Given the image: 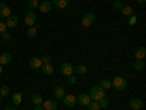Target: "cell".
<instances>
[{
    "mask_svg": "<svg viewBox=\"0 0 146 110\" xmlns=\"http://www.w3.org/2000/svg\"><path fill=\"white\" fill-rule=\"evenodd\" d=\"M2 37H3V40H5V41H10V40H12V35H10L9 32H3Z\"/></svg>",
    "mask_w": 146,
    "mask_h": 110,
    "instance_id": "obj_32",
    "label": "cell"
},
{
    "mask_svg": "<svg viewBox=\"0 0 146 110\" xmlns=\"http://www.w3.org/2000/svg\"><path fill=\"white\" fill-rule=\"evenodd\" d=\"M53 93H54V95L57 97V99H63V97L66 95V91H64L63 87H56Z\"/></svg>",
    "mask_w": 146,
    "mask_h": 110,
    "instance_id": "obj_21",
    "label": "cell"
},
{
    "mask_svg": "<svg viewBox=\"0 0 146 110\" xmlns=\"http://www.w3.org/2000/svg\"><path fill=\"white\" fill-rule=\"evenodd\" d=\"M10 15H12L10 13V7L7 5H5V3H0V16H2V18H7Z\"/></svg>",
    "mask_w": 146,
    "mask_h": 110,
    "instance_id": "obj_14",
    "label": "cell"
},
{
    "mask_svg": "<svg viewBox=\"0 0 146 110\" xmlns=\"http://www.w3.org/2000/svg\"><path fill=\"white\" fill-rule=\"evenodd\" d=\"M129 107L130 109H133V110H140V109H143V101L140 100V99H131V100H129Z\"/></svg>",
    "mask_w": 146,
    "mask_h": 110,
    "instance_id": "obj_7",
    "label": "cell"
},
{
    "mask_svg": "<svg viewBox=\"0 0 146 110\" xmlns=\"http://www.w3.org/2000/svg\"><path fill=\"white\" fill-rule=\"evenodd\" d=\"M22 99H23V94L22 93H15L13 95H12V103L18 106V104H21Z\"/></svg>",
    "mask_w": 146,
    "mask_h": 110,
    "instance_id": "obj_20",
    "label": "cell"
},
{
    "mask_svg": "<svg viewBox=\"0 0 146 110\" xmlns=\"http://www.w3.org/2000/svg\"><path fill=\"white\" fill-rule=\"evenodd\" d=\"M40 69L42 70L44 75H51V73L54 72V68H53L51 63H42V66H41Z\"/></svg>",
    "mask_w": 146,
    "mask_h": 110,
    "instance_id": "obj_15",
    "label": "cell"
},
{
    "mask_svg": "<svg viewBox=\"0 0 146 110\" xmlns=\"http://www.w3.org/2000/svg\"><path fill=\"white\" fill-rule=\"evenodd\" d=\"M98 103H100V107H104V109L110 106V101H108V100L105 99V97H104V99H101V100H100Z\"/></svg>",
    "mask_w": 146,
    "mask_h": 110,
    "instance_id": "obj_29",
    "label": "cell"
},
{
    "mask_svg": "<svg viewBox=\"0 0 146 110\" xmlns=\"http://www.w3.org/2000/svg\"><path fill=\"white\" fill-rule=\"evenodd\" d=\"M40 10L42 12V13H50V12L53 10V3L51 2H47V0H44L42 3H40Z\"/></svg>",
    "mask_w": 146,
    "mask_h": 110,
    "instance_id": "obj_10",
    "label": "cell"
},
{
    "mask_svg": "<svg viewBox=\"0 0 146 110\" xmlns=\"http://www.w3.org/2000/svg\"><path fill=\"white\" fill-rule=\"evenodd\" d=\"M27 35L29 37V38H35V37H36V28L29 27V30L27 31Z\"/></svg>",
    "mask_w": 146,
    "mask_h": 110,
    "instance_id": "obj_26",
    "label": "cell"
},
{
    "mask_svg": "<svg viewBox=\"0 0 146 110\" xmlns=\"http://www.w3.org/2000/svg\"><path fill=\"white\" fill-rule=\"evenodd\" d=\"M53 6H56L57 9H66L69 6V0H53Z\"/></svg>",
    "mask_w": 146,
    "mask_h": 110,
    "instance_id": "obj_16",
    "label": "cell"
},
{
    "mask_svg": "<svg viewBox=\"0 0 146 110\" xmlns=\"http://www.w3.org/2000/svg\"><path fill=\"white\" fill-rule=\"evenodd\" d=\"M40 59H41L42 63H50V56H48V54H44V56H41Z\"/></svg>",
    "mask_w": 146,
    "mask_h": 110,
    "instance_id": "obj_31",
    "label": "cell"
},
{
    "mask_svg": "<svg viewBox=\"0 0 146 110\" xmlns=\"http://www.w3.org/2000/svg\"><path fill=\"white\" fill-rule=\"evenodd\" d=\"M88 109H89V110H100L101 107H100V103H98V101L91 100V103L88 104Z\"/></svg>",
    "mask_w": 146,
    "mask_h": 110,
    "instance_id": "obj_24",
    "label": "cell"
},
{
    "mask_svg": "<svg viewBox=\"0 0 146 110\" xmlns=\"http://www.w3.org/2000/svg\"><path fill=\"white\" fill-rule=\"evenodd\" d=\"M0 100H2V95H0Z\"/></svg>",
    "mask_w": 146,
    "mask_h": 110,
    "instance_id": "obj_40",
    "label": "cell"
},
{
    "mask_svg": "<svg viewBox=\"0 0 146 110\" xmlns=\"http://www.w3.org/2000/svg\"><path fill=\"white\" fill-rule=\"evenodd\" d=\"M76 101H78L80 106H88V104L91 103V97H89V94L82 93V94H79V95L76 97Z\"/></svg>",
    "mask_w": 146,
    "mask_h": 110,
    "instance_id": "obj_6",
    "label": "cell"
},
{
    "mask_svg": "<svg viewBox=\"0 0 146 110\" xmlns=\"http://www.w3.org/2000/svg\"><path fill=\"white\" fill-rule=\"evenodd\" d=\"M111 87H114L117 91H123V90H126V87H127V81H126L123 76H115V78L111 81Z\"/></svg>",
    "mask_w": 146,
    "mask_h": 110,
    "instance_id": "obj_2",
    "label": "cell"
},
{
    "mask_svg": "<svg viewBox=\"0 0 146 110\" xmlns=\"http://www.w3.org/2000/svg\"><path fill=\"white\" fill-rule=\"evenodd\" d=\"M114 7L115 9H123V3L121 2H114Z\"/></svg>",
    "mask_w": 146,
    "mask_h": 110,
    "instance_id": "obj_35",
    "label": "cell"
},
{
    "mask_svg": "<svg viewBox=\"0 0 146 110\" xmlns=\"http://www.w3.org/2000/svg\"><path fill=\"white\" fill-rule=\"evenodd\" d=\"M100 87H101L102 90H110V88H111V81L107 79V78L101 79V82H100Z\"/></svg>",
    "mask_w": 146,
    "mask_h": 110,
    "instance_id": "obj_22",
    "label": "cell"
},
{
    "mask_svg": "<svg viewBox=\"0 0 146 110\" xmlns=\"http://www.w3.org/2000/svg\"><path fill=\"white\" fill-rule=\"evenodd\" d=\"M6 30H7V27H6V23H5L3 21H0V34H3V32H6Z\"/></svg>",
    "mask_w": 146,
    "mask_h": 110,
    "instance_id": "obj_30",
    "label": "cell"
},
{
    "mask_svg": "<svg viewBox=\"0 0 146 110\" xmlns=\"http://www.w3.org/2000/svg\"><path fill=\"white\" fill-rule=\"evenodd\" d=\"M67 81H69L70 84H76V82H78V79H76L75 75H69V76H67Z\"/></svg>",
    "mask_w": 146,
    "mask_h": 110,
    "instance_id": "obj_33",
    "label": "cell"
},
{
    "mask_svg": "<svg viewBox=\"0 0 146 110\" xmlns=\"http://www.w3.org/2000/svg\"><path fill=\"white\" fill-rule=\"evenodd\" d=\"M3 110H16V109H15V107H5Z\"/></svg>",
    "mask_w": 146,
    "mask_h": 110,
    "instance_id": "obj_37",
    "label": "cell"
},
{
    "mask_svg": "<svg viewBox=\"0 0 146 110\" xmlns=\"http://www.w3.org/2000/svg\"><path fill=\"white\" fill-rule=\"evenodd\" d=\"M28 5H29L31 10H32V9H36V7L40 6V3H38V0H29V2H28Z\"/></svg>",
    "mask_w": 146,
    "mask_h": 110,
    "instance_id": "obj_27",
    "label": "cell"
},
{
    "mask_svg": "<svg viewBox=\"0 0 146 110\" xmlns=\"http://www.w3.org/2000/svg\"><path fill=\"white\" fill-rule=\"evenodd\" d=\"M12 62V54L10 53H2L0 54V65L2 66H6V65H9Z\"/></svg>",
    "mask_w": 146,
    "mask_h": 110,
    "instance_id": "obj_11",
    "label": "cell"
},
{
    "mask_svg": "<svg viewBox=\"0 0 146 110\" xmlns=\"http://www.w3.org/2000/svg\"><path fill=\"white\" fill-rule=\"evenodd\" d=\"M60 72H62L64 76H69V75H72V73H73V66L69 62H64L62 66H60Z\"/></svg>",
    "mask_w": 146,
    "mask_h": 110,
    "instance_id": "obj_9",
    "label": "cell"
},
{
    "mask_svg": "<svg viewBox=\"0 0 146 110\" xmlns=\"http://www.w3.org/2000/svg\"><path fill=\"white\" fill-rule=\"evenodd\" d=\"M73 72H76L78 75H85L88 72V68L85 65H78V66H73Z\"/></svg>",
    "mask_w": 146,
    "mask_h": 110,
    "instance_id": "obj_18",
    "label": "cell"
},
{
    "mask_svg": "<svg viewBox=\"0 0 146 110\" xmlns=\"http://www.w3.org/2000/svg\"><path fill=\"white\" fill-rule=\"evenodd\" d=\"M136 21H137V18H136L135 15H131V16H130V19H129V23H130V25H135Z\"/></svg>",
    "mask_w": 146,
    "mask_h": 110,
    "instance_id": "obj_34",
    "label": "cell"
},
{
    "mask_svg": "<svg viewBox=\"0 0 146 110\" xmlns=\"http://www.w3.org/2000/svg\"><path fill=\"white\" fill-rule=\"evenodd\" d=\"M2 72H3V68H2V65H0V75H2Z\"/></svg>",
    "mask_w": 146,
    "mask_h": 110,
    "instance_id": "obj_39",
    "label": "cell"
},
{
    "mask_svg": "<svg viewBox=\"0 0 146 110\" xmlns=\"http://www.w3.org/2000/svg\"><path fill=\"white\" fill-rule=\"evenodd\" d=\"M34 110H44V107H42V106H35Z\"/></svg>",
    "mask_w": 146,
    "mask_h": 110,
    "instance_id": "obj_36",
    "label": "cell"
},
{
    "mask_svg": "<svg viewBox=\"0 0 146 110\" xmlns=\"http://www.w3.org/2000/svg\"><path fill=\"white\" fill-rule=\"evenodd\" d=\"M135 69L136 70H143L145 69V62H143V60H136V63H135Z\"/></svg>",
    "mask_w": 146,
    "mask_h": 110,
    "instance_id": "obj_25",
    "label": "cell"
},
{
    "mask_svg": "<svg viewBox=\"0 0 146 110\" xmlns=\"http://www.w3.org/2000/svg\"><path fill=\"white\" fill-rule=\"evenodd\" d=\"M29 66H31L32 69H40V68L42 66L41 59H40V57H32V59L29 60Z\"/></svg>",
    "mask_w": 146,
    "mask_h": 110,
    "instance_id": "obj_17",
    "label": "cell"
},
{
    "mask_svg": "<svg viewBox=\"0 0 146 110\" xmlns=\"http://www.w3.org/2000/svg\"><path fill=\"white\" fill-rule=\"evenodd\" d=\"M6 27L7 28H16L18 27V23H19V19H18V16H15V15H10V16H7L6 18Z\"/></svg>",
    "mask_w": 146,
    "mask_h": 110,
    "instance_id": "obj_8",
    "label": "cell"
},
{
    "mask_svg": "<svg viewBox=\"0 0 146 110\" xmlns=\"http://www.w3.org/2000/svg\"><path fill=\"white\" fill-rule=\"evenodd\" d=\"M145 56H146V48L145 47H137L136 50H135V57H136V60H143L145 59Z\"/></svg>",
    "mask_w": 146,
    "mask_h": 110,
    "instance_id": "obj_13",
    "label": "cell"
},
{
    "mask_svg": "<svg viewBox=\"0 0 146 110\" xmlns=\"http://www.w3.org/2000/svg\"><path fill=\"white\" fill-rule=\"evenodd\" d=\"M94 22H95V13H92V12H88V13H85L82 16V25L83 27H91Z\"/></svg>",
    "mask_w": 146,
    "mask_h": 110,
    "instance_id": "obj_3",
    "label": "cell"
},
{
    "mask_svg": "<svg viewBox=\"0 0 146 110\" xmlns=\"http://www.w3.org/2000/svg\"><path fill=\"white\" fill-rule=\"evenodd\" d=\"M89 97H91V100H94V101H100L101 99L105 97V90H102L100 85L98 87H92L91 93H89Z\"/></svg>",
    "mask_w": 146,
    "mask_h": 110,
    "instance_id": "obj_1",
    "label": "cell"
},
{
    "mask_svg": "<svg viewBox=\"0 0 146 110\" xmlns=\"http://www.w3.org/2000/svg\"><path fill=\"white\" fill-rule=\"evenodd\" d=\"M121 13H123L124 16H131L133 15V9L130 6H123V9H121Z\"/></svg>",
    "mask_w": 146,
    "mask_h": 110,
    "instance_id": "obj_23",
    "label": "cell"
},
{
    "mask_svg": "<svg viewBox=\"0 0 146 110\" xmlns=\"http://www.w3.org/2000/svg\"><path fill=\"white\" fill-rule=\"evenodd\" d=\"M62 100H63V103H64V106H66V107H75V106L78 104L76 97L73 95V94H66Z\"/></svg>",
    "mask_w": 146,
    "mask_h": 110,
    "instance_id": "obj_4",
    "label": "cell"
},
{
    "mask_svg": "<svg viewBox=\"0 0 146 110\" xmlns=\"http://www.w3.org/2000/svg\"><path fill=\"white\" fill-rule=\"evenodd\" d=\"M135 2H136V3H145L146 0H135Z\"/></svg>",
    "mask_w": 146,
    "mask_h": 110,
    "instance_id": "obj_38",
    "label": "cell"
},
{
    "mask_svg": "<svg viewBox=\"0 0 146 110\" xmlns=\"http://www.w3.org/2000/svg\"><path fill=\"white\" fill-rule=\"evenodd\" d=\"M41 106L44 107V110H57V107H58L54 100H45Z\"/></svg>",
    "mask_w": 146,
    "mask_h": 110,
    "instance_id": "obj_12",
    "label": "cell"
},
{
    "mask_svg": "<svg viewBox=\"0 0 146 110\" xmlns=\"http://www.w3.org/2000/svg\"><path fill=\"white\" fill-rule=\"evenodd\" d=\"M9 91H10V90H9L7 85H3V87L0 88V95H2V97H3V95H7V94H9Z\"/></svg>",
    "mask_w": 146,
    "mask_h": 110,
    "instance_id": "obj_28",
    "label": "cell"
},
{
    "mask_svg": "<svg viewBox=\"0 0 146 110\" xmlns=\"http://www.w3.org/2000/svg\"><path fill=\"white\" fill-rule=\"evenodd\" d=\"M23 21H25V23L28 27H34V23L36 22V18H35V13L34 10H28L25 13V18H23Z\"/></svg>",
    "mask_w": 146,
    "mask_h": 110,
    "instance_id": "obj_5",
    "label": "cell"
},
{
    "mask_svg": "<svg viewBox=\"0 0 146 110\" xmlns=\"http://www.w3.org/2000/svg\"><path fill=\"white\" fill-rule=\"evenodd\" d=\"M32 103L35 104V106H41L42 103H44V99H42V95L41 94H32Z\"/></svg>",
    "mask_w": 146,
    "mask_h": 110,
    "instance_id": "obj_19",
    "label": "cell"
}]
</instances>
